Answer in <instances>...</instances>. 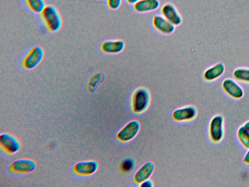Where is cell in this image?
Returning a JSON list of instances; mask_svg holds the SVG:
<instances>
[{"instance_id": "cell-1", "label": "cell", "mask_w": 249, "mask_h": 187, "mask_svg": "<svg viewBox=\"0 0 249 187\" xmlns=\"http://www.w3.org/2000/svg\"><path fill=\"white\" fill-rule=\"evenodd\" d=\"M40 14L49 31L56 32L61 29L62 26V19L55 7L51 5H47Z\"/></svg>"}, {"instance_id": "cell-2", "label": "cell", "mask_w": 249, "mask_h": 187, "mask_svg": "<svg viewBox=\"0 0 249 187\" xmlns=\"http://www.w3.org/2000/svg\"><path fill=\"white\" fill-rule=\"evenodd\" d=\"M150 94L147 89L140 87L135 90L132 97V108L136 113L145 111L150 102Z\"/></svg>"}, {"instance_id": "cell-3", "label": "cell", "mask_w": 249, "mask_h": 187, "mask_svg": "<svg viewBox=\"0 0 249 187\" xmlns=\"http://www.w3.org/2000/svg\"><path fill=\"white\" fill-rule=\"evenodd\" d=\"M224 118L221 114H216L211 119L209 127V134L211 141L219 143L224 137Z\"/></svg>"}, {"instance_id": "cell-4", "label": "cell", "mask_w": 249, "mask_h": 187, "mask_svg": "<svg viewBox=\"0 0 249 187\" xmlns=\"http://www.w3.org/2000/svg\"><path fill=\"white\" fill-rule=\"evenodd\" d=\"M44 56V51L41 47H34L23 60V68L26 70H32L35 68L42 61Z\"/></svg>"}, {"instance_id": "cell-5", "label": "cell", "mask_w": 249, "mask_h": 187, "mask_svg": "<svg viewBox=\"0 0 249 187\" xmlns=\"http://www.w3.org/2000/svg\"><path fill=\"white\" fill-rule=\"evenodd\" d=\"M140 127V123L138 120H131L118 131L116 137L121 142L129 141L137 135Z\"/></svg>"}, {"instance_id": "cell-6", "label": "cell", "mask_w": 249, "mask_h": 187, "mask_svg": "<svg viewBox=\"0 0 249 187\" xmlns=\"http://www.w3.org/2000/svg\"><path fill=\"white\" fill-rule=\"evenodd\" d=\"M0 144L4 150L10 154L17 152L20 148V142L17 138L6 132L0 134Z\"/></svg>"}, {"instance_id": "cell-7", "label": "cell", "mask_w": 249, "mask_h": 187, "mask_svg": "<svg viewBox=\"0 0 249 187\" xmlns=\"http://www.w3.org/2000/svg\"><path fill=\"white\" fill-rule=\"evenodd\" d=\"M222 88L225 92L232 98L239 99L244 95L243 88L233 79L228 78L224 80Z\"/></svg>"}, {"instance_id": "cell-8", "label": "cell", "mask_w": 249, "mask_h": 187, "mask_svg": "<svg viewBox=\"0 0 249 187\" xmlns=\"http://www.w3.org/2000/svg\"><path fill=\"white\" fill-rule=\"evenodd\" d=\"M36 167V162L32 159H21L13 162L9 166V170L16 173H28L33 171Z\"/></svg>"}, {"instance_id": "cell-9", "label": "cell", "mask_w": 249, "mask_h": 187, "mask_svg": "<svg viewBox=\"0 0 249 187\" xmlns=\"http://www.w3.org/2000/svg\"><path fill=\"white\" fill-rule=\"evenodd\" d=\"M197 115V110L193 105H188L175 110L173 118L177 121H187L193 119Z\"/></svg>"}, {"instance_id": "cell-10", "label": "cell", "mask_w": 249, "mask_h": 187, "mask_svg": "<svg viewBox=\"0 0 249 187\" xmlns=\"http://www.w3.org/2000/svg\"><path fill=\"white\" fill-rule=\"evenodd\" d=\"M161 13L166 19L175 26H178L182 22V18L176 7L170 3L164 4L161 7Z\"/></svg>"}, {"instance_id": "cell-11", "label": "cell", "mask_w": 249, "mask_h": 187, "mask_svg": "<svg viewBox=\"0 0 249 187\" xmlns=\"http://www.w3.org/2000/svg\"><path fill=\"white\" fill-rule=\"evenodd\" d=\"M98 167V163L94 160L83 161L76 163L73 169L77 174L88 176L94 173Z\"/></svg>"}, {"instance_id": "cell-12", "label": "cell", "mask_w": 249, "mask_h": 187, "mask_svg": "<svg viewBox=\"0 0 249 187\" xmlns=\"http://www.w3.org/2000/svg\"><path fill=\"white\" fill-rule=\"evenodd\" d=\"M152 23L158 32L164 35L171 34L175 29V26L161 15L155 16Z\"/></svg>"}, {"instance_id": "cell-13", "label": "cell", "mask_w": 249, "mask_h": 187, "mask_svg": "<svg viewBox=\"0 0 249 187\" xmlns=\"http://www.w3.org/2000/svg\"><path fill=\"white\" fill-rule=\"evenodd\" d=\"M125 43L121 39L109 40L104 41L101 45L102 51L107 54H117L124 48Z\"/></svg>"}, {"instance_id": "cell-14", "label": "cell", "mask_w": 249, "mask_h": 187, "mask_svg": "<svg viewBox=\"0 0 249 187\" xmlns=\"http://www.w3.org/2000/svg\"><path fill=\"white\" fill-rule=\"evenodd\" d=\"M154 170V165L152 162H147L142 165L135 172L134 181L140 184L142 182L149 179Z\"/></svg>"}, {"instance_id": "cell-15", "label": "cell", "mask_w": 249, "mask_h": 187, "mask_svg": "<svg viewBox=\"0 0 249 187\" xmlns=\"http://www.w3.org/2000/svg\"><path fill=\"white\" fill-rule=\"evenodd\" d=\"M160 6L159 0H140L134 4V9L138 13H145L155 11Z\"/></svg>"}, {"instance_id": "cell-16", "label": "cell", "mask_w": 249, "mask_h": 187, "mask_svg": "<svg viewBox=\"0 0 249 187\" xmlns=\"http://www.w3.org/2000/svg\"><path fill=\"white\" fill-rule=\"evenodd\" d=\"M224 71L225 67L223 64L217 63L205 70L203 74V78L207 81L214 80L220 77Z\"/></svg>"}, {"instance_id": "cell-17", "label": "cell", "mask_w": 249, "mask_h": 187, "mask_svg": "<svg viewBox=\"0 0 249 187\" xmlns=\"http://www.w3.org/2000/svg\"><path fill=\"white\" fill-rule=\"evenodd\" d=\"M237 136L240 144L246 149H249V131L243 125L238 129Z\"/></svg>"}, {"instance_id": "cell-18", "label": "cell", "mask_w": 249, "mask_h": 187, "mask_svg": "<svg viewBox=\"0 0 249 187\" xmlns=\"http://www.w3.org/2000/svg\"><path fill=\"white\" fill-rule=\"evenodd\" d=\"M104 78V75L97 73L92 75L89 79L87 87L89 92H94Z\"/></svg>"}, {"instance_id": "cell-19", "label": "cell", "mask_w": 249, "mask_h": 187, "mask_svg": "<svg viewBox=\"0 0 249 187\" xmlns=\"http://www.w3.org/2000/svg\"><path fill=\"white\" fill-rule=\"evenodd\" d=\"M234 77L243 82L249 83V68L240 67L235 69L233 73Z\"/></svg>"}, {"instance_id": "cell-20", "label": "cell", "mask_w": 249, "mask_h": 187, "mask_svg": "<svg viewBox=\"0 0 249 187\" xmlns=\"http://www.w3.org/2000/svg\"><path fill=\"white\" fill-rule=\"evenodd\" d=\"M25 0L30 10L35 13H41L46 6L44 0Z\"/></svg>"}, {"instance_id": "cell-21", "label": "cell", "mask_w": 249, "mask_h": 187, "mask_svg": "<svg viewBox=\"0 0 249 187\" xmlns=\"http://www.w3.org/2000/svg\"><path fill=\"white\" fill-rule=\"evenodd\" d=\"M135 167L134 160L130 157L124 159L121 162L120 168L124 172H131Z\"/></svg>"}, {"instance_id": "cell-22", "label": "cell", "mask_w": 249, "mask_h": 187, "mask_svg": "<svg viewBox=\"0 0 249 187\" xmlns=\"http://www.w3.org/2000/svg\"><path fill=\"white\" fill-rule=\"evenodd\" d=\"M122 0H107L108 7L112 10H116L120 7Z\"/></svg>"}, {"instance_id": "cell-23", "label": "cell", "mask_w": 249, "mask_h": 187, "mask_svg": "<svg viewBox=\"0 0 249 187\" xmlns=\"http://www.w3.org/2000/svg\"><path fill=\"white\" fill-rule=\"evenodd\" d=\"M153 186V182L149 179L142 182L140 184L141 187H152Z\"/></svg>"}, {"instance_id": "cell-24", "label": "cell", "mask_w": 249, "mask_h": 187, "mask_svg": "<svg viewBox=\"0 0 249 187\" xmlns=\"http://www.w3.org/2000/svg\"><path fill=\"white\" fill-rule=\"evenodd\" d=\"M243 161L246 164L249 165V149H248L244 155Z\"/></svg>"}, {"instance_id": "cell-25", "label": "cell", "mask_w": 249, "mask_h": 187, "mask_svg": "<svg viewBox=\"0 0 249 187\" xmlns=\"http://www.w3.org/2000/svg\"><path fill=\"white\" fill-rule=\"evenodd\" d=\"M140 0H126V2L130 4H135Z\"/></svg>"}, {"instance_id": "cell-26", "label": "cell", "mask_w": 249, "mask_h": 187, "mask_svg": "<svg viewBox=\"0 0 249 187\" xmlns=\"http://www.w3.org/2000/svg\"><path fill=\"white\" fill-rule=\"evenodd\" d=\"M243 126L249 131V120L245 122Z\"/></svg>"}]
</instances>
